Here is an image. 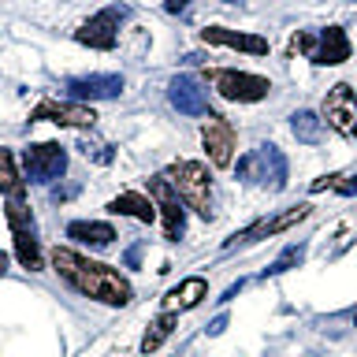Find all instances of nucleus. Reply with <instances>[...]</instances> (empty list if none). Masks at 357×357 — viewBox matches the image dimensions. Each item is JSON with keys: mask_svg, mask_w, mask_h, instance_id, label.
Listing matches in <instances>:
<instances>
[{"mask_svg": "<svg viewBox=\"0 0 357 357\" xmlns=\"http://www.w3.org/2000/svg\"><path fill=\"white\" fill-rule=\"evenodd\" d=\"M52 268H56V275H60L67 287H75L82 298L105 301V305H116V309L130 305V298H134L130 283L116 272V268L89 261V257L67 250V245H56L52 250Z\"/></svg>", "mask_w": 357, "mask_h": 357, "instance_id": "f257e3e1", "label": "nucleus"}, {"mask_svg": "<svg viewBox=\"0 0 357 357\" xmlns=\"http://www.w3.org/2000/svg\"><path fill=\"white\" fill-rule=\"evenodd\" d=\"M234 175L242 178L245 186H261V190H279L287 186V156L283 149H275V145H257L242 156L238 164H234Z\"/></svg>", "mask_w": 357, "mask_h": 357, "instance_id": "f03ea898", "label": "nucleus"}, {"mask_svg": "<svg viewBox=\"0 0 357 357\" xmlns=\"http://www.w3.org/2000/svg\"><path fill=\"white\" fill-rule=\"evenodd\" d=\"M167 178H172L178 201L186 208H194L201 220H212V175L205 164L197 160H175L167 167Z\"/></svg>", "mask_w": 357, "mask_h": 357, "instance_id": "7ed1b4c3", "label": "nucleus"}, {"mask_svg": "<svg viewBox=\"0 0 357 357\" xmlns=\"http://www.w3.org/2000/svg\"><path fill=\"white\" fill-rule=\"evenodd\" d=\"M8 227H11V238H15V257L22 268H30V272H38L41 268V245H38V227H33V212L22 197H11L8 208Z\"/></svg>", "mask_w": 357, "mask_h": 357, "instance_id": "20e7f679", "label": "nucleus"}, {"mask_svg": "<svg viewBox=\"0 0 357 357\" xmlns=\"http://www.w3.org/2000/svg\"><path fill=\"white\" fill-rule=\"evenodd\" d=\"M208 86L216 89L223 100H238V105H253V100H264L272 82L264 75H250V71H227V67H212L205 75Z\"/></svg>", "mask_w": 357, "mask_h": 357, "instance_id": "39448f33", "label": "nucleus"}, {"mask_svg": "<svg viewBox=\"0 0 357 357\" xmlns=\"http://www.w3.org/2000/svg\"><path fill=\"white\" fill-rule=\"evenodd\" d=\"M294 49L305 52L317 67H335V63H346L350 60V38H346L342 26H328L320 33H298L294 38Z\"/></svg>", "mask_w": 357, "mask_h": 357, "instance_id": "423d86ee", "label": "nucleus"}, {"mask_svg": "<svg viewBox=\"0 0 357 357\" xmlns=\"http://www.w3.org/2000/svg\"><path fill=\"white\" fill-rule=\"evenodd\" d=\"M130 15V8L127 4H108V8H100L97 15H89L82 26L75 30V41H82L89 45V49H116V41H119V22Z\"/></svg>", "mask_w": 357, "mask_h": 357, "instance_id": "0eeeda50", "label": "nucleus"}, {"mask_svg": "<svg viewBox=\"0 0 357 357\" xmlns=\"http://www.w3.org/2000/svg\"><path fill=\"white\" fill-rule=\"evenodd\" d=\"M22 167H26L30 183L49 186L67 172V149L56 142H38V145H30V149H22Z\"/></svg>", "mask_w": 357, "mask_h": 357, "instance_id": "6e6552de", "label": "nucleus"}, {"mask_svg": "<svg viewBox=\"0 0 357 357\" xmlns=\"http://www.w3.org/2000/svg\"><path fill=\"white\" fill-rule=\"evenodd\" d=\"M149 194L156 197V208H160L164 238H167V242H178V238L186 234V212H183V201H178L172 178H167V175H153V178H149Z\"/></svg>", "mask_w": 357, "mask_h": 357, "instance_id": "1a4fd4ad", "label": "nucleus"}, {"mask_svg": "<svg viewBox=\"0 0 357 357\" xmlns=\"http://www.w3.org/2000/svg\"><path fill=\"white\" fill-rule=\"evenodd\" d=\"M324 119H328L342 138L357 142V97L346 82L328 89V97H324Z\"/></svg>", "mask_w": 357, "mask_h": 357, "instance_id": "9d476101", "label": "nucleus"}, {"mask_svg": "<svg viewBox=\"0 0 357 357\" xmlns=\"http://www.w3.org/2000/svg\"><path fill=\"white\" fill-rule=\"evenodd\" d=\"M63 93L75 100V105H86V100H112L123 93V75H78L63 82Z\"/></svg>", "mask_w": 357, "mask_h": 357, "instance_id": "9b49d317", "label": "nucleus"}, {"mask_svg": "<svg viewBox=\"0 0 357 357\" xmlns=\"http://www.w3.org/2000/svg\"><path fill=\"white\" fill-rule=\"evenodd\" d=\"M30 123H60V127L86 130L97 123V116H93V108L75 105V100H41V105L30 112Z\"/></svg>", "mask_w": 357, "mask_h": 357, "instance_id": "f8f14e48", "label": "nucleus"}, {"mask_svg": "<svg viewBox=\"0 0 357 357\" xmlns=\"http://www.w3.org/2000/svg\"><path fill=\"white\" fill-rule=\"evenodd\" d=\"M201 142H205V153L216 167H231L234 160V127L223 116H208L205 127H201Z\"/></svg>", "mask_w": 357, "mask_h": 357, "instance_id": "ddd939ff", "label": "nucleus"}, {"mask_svg": "<svg viewBox=\"0 0 357 357\" xmlns=\"http://www.w3.org/2000/svg\"><path fill=\"white\" fill-rule=\"evenodd\" d=\"M167 100H172L183 116H212V112H208V97H205V89H201V82L194 75L172 78V86H167Z\"/></svg>", "mask_w": 357, "mask_h": 357, "instance_id": "4468645a", "label": "nucleus"}, {"mask_svg": "<svg viewBox=\"0 0 357 357\" xmlns=\"http://www.w3.org/2000/svg\"><path fill=\"white\" fill-rule=\"evenodd\" d=\"M305 216H309V205H294V208H287L283 216L264 220V223H257V227H250V231L234 234V238L227 242V250H231V245H242V242H261V238H268V234H279V231H287V227H294V223H301Z\"/></svg>", "mask_w": 357, "mask_h": 357, "instance_id": "2eb2a0df", "label": "nucleus"}, {"mask_svg": "<svg viewBox=\"0 0 357 357\" xmlns=\"http://www.w3.org/2000/svg\"><path fill=\"white\" fill-rule=\"evenodd\" d=\"M201 41H205V45H227V49L253 52V56H264L268 52V41L264 38H257V33H242V30H227V26L201 30Z\"/></svg>", "mask_w": 357, "mask_h": 357, "instance_id": "dca6fc26", "label": "nucleus"}, {"mask_svg": "<svg viewBox=\"0 0 357 357\" xmlns=\"http://www.w3.org/2000/svg\"><path fill=\"white\" fill-rule=\"evenodd\" d=\"M67 238H75L78 245H89V250H105L116 238V227L112 223H97V220H75V223H67Z\"/></svg>", "mask_w": 357, "mask_h": 357, "instance_id": "f3484780", "label": "nucleus"}, {"mask_svg": "<svg viewBox=\"0 0 357 357\" xmlns=\"http://www.w3.org/2000/svg\"><path fill=\"white\" fill-rule=\"evenodd\" d=\"M208 294V283L201 275H190V279H183L172 294L164 298V305H167V312H175V309H194V305H201V298Z\"/></svg>", "mask_w": 357, "mask_h": 357, "instance_id": "a211bd4d", "label": "nucleus"}, {"mask_svg": "<svg viewBox=\"0 0 357 357\" xmlns=\"http://www.w3.org/2000/svg\"><path fill=\"white\" fill-rule=\"evenodd\" d=\"M108 212H116V216H130L138 223H153L156 220V205L149 197H142V194H119L116 201H108Z\"/></svg>", "mask_w": 357, "mask_h": 357, "instance_id": "6ab92c4d", "label": "nucleus"}, {"mask_svg": "<svg viewBox=\"0 0 357 357\" xmlns=\"http://www.w3.org/2000/svg\"><path fill=\"white\" fill-rule=\"evenodd\" d=\"M290 130H294V138L305 142V145H320L324 142V119L317 116V112H309V108H301V112L290 116Z\"/></svg>", "mask_w": 357, "mask_h": 357, "instance_id": "aec40b11", "label": "nucleus"}, {"mask_svg": "<svg viewBox=\"0 0 357 357\" xmlns=\"http://www.w3.org/2000/svg\"><path fill=\"white\" fill-rule=\"evenodd\" d=\"M0 190L8 194V201L11 197H26V178L19 175L11 149H0Z\"/></svg>", "mask_w": 357, "mask_h": 357, "instance_id": "412c9836", "label": "nucleus"}, {"mask_svg": "<svg viewBox=\"0 0 357 357\" xmlns=\"http://www.w3.org/2000/svg\"><path fill=\"white\" fill-rule=\"evenodd\" d=\"M172 331H175V312H160V317H156V320L149 324V331H145V339H142V354H156Z\"/></svg>", "mask_w": 357, "mask_h": 357, "instance_id": "4be33fe9", "label": "nucleus"}, {"mask_svg": "<svg viewBox=\"0 0 357 357\" xmlns=\"http://www.w3.org/2000/svg\"><path fill=\"white\" fill-rule=\"evenodd\" d=\"M301 261H305V245H290V250H283V257H279L272 268H264V279L268 275H283V272H290V268H298Z\"/></svg>", "mask_w": 357, "mask_h": 357, "instance_id": "5701e85b", "label": "nucleus"}, {"mask_svg": "<svg viewBox=\"0 0 357 357\" xmlns=\"http://www.w3.org/2000/svg\"><path fill=\"white\" fill-rule=\"evenodd\" d=\"M82 153L93 156L97 164H108V160H112V149H108L105 142H82Z\"/></svg>", "mask_w": 357, "mask_h": 357, "instance_id": "b1692460", "label": "nucleus"}, {"mask_svg": "<svg viewBox=\"0 0 357 357\" xmlns=\"http://www.w3.org/2000/svg\"><path fill=\"white\" fill-rule=\"evenodd\" d=\"M335 190H339L342 197H354V194H357V175H350V178H342V175H339V183H335Z\"/></svg>", "mask_w": 357, "mask_h": 357, "instance_id": "393cba45", "label": "nucleus"}, {"mask_svg": "<svg viewBox=\"0 0 357 357\" xmlns=\"http://www.w3.org/2000/svg\"><path fill=\"white\" fill-rule=\"evenodd\" d=\"M335 183H339V175H324V178H317V183H312V194H320V190H335Z\"/></svg>", "mask_w": 357, "mask_h": 357, "instance_id": "a878e982", "label": "nucleus"}, {"mask_svg": "<svg viewBox=\"0 0 357 357\" xmlns=\"http://www.w3.org/2000/svg\"><path fill=\"white\" fill-rule=\"evenodd\" d=\"M167 11H172V15H183V11H186V0H167V4H164Z\"/></svg>", "mask_w": 357, "mask_h": 357, "instance_id": "bb28decb", "label": "nucleus"}, {"mask_svg": "<svg viewBox=\"0 0 357 357\" xmlns=\"http://www.w3.org/2000/svg\"><path fill=\"white\" fill-rule=\"evenodd\" d=\"M138 261H142V245H130V250H127V264L134 268Z\"/></svg>", "mask_w": 357, "mask_h": 357, "instance_id": "cd10ccee", "label": "nucleus"}, {"mask_svg": "<svg viewBox=\"0 0 357 357\" xmlns=\"http://www.w3.org/2000/svg\"><path fill=\"white\" fill-rule=\"evenodd\" d=\"M223 328H227V317H216V320L208 324V335H220Z\"/></svg>", "mask_w": 357, "mask_h": 357, "instance_id": "c85d7f7f", "label": "nucleus"}, {"mask_svg": "<svg viewBox=\"0 0 357 357\" xmlns=\"http://www.w3.org/2000/svg\"><path fill=\"white\" fill-rule=\"evenodd\" d=\"M4 272H8V253L0 250V275H4Z\"/></svg>", "mask_w": 357, "mask_h": 357, "instance_id": "c756f323", "label": "nucleus"}, {"mask_svg": "<svg viewBox=\"0 0 357 357\" xmlns=\"http://www.w3.org/2000/svg\"><path fill=\"white\" fill-rule=\"evenodd\" d=\"M354 324H357V320H354Z\"/></svg>", "mask_w": 357, "mask_h": 357, "instance_id": "7c9ffc66", "label": "nucleus"}]
</instances>
